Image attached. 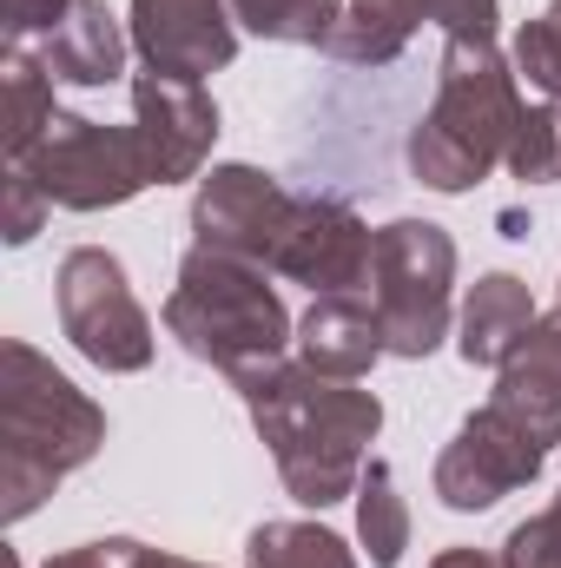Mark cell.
Wrapping results in <instances>:
<instances>
[{"label":"cell","instance_id":"7c38bea8","mask_svg":"<svg viewBox=\"0 0 561 568\" xmlns=\"http://www.w3.org/2000/svg\"><path fill=\"white\" fill-rule=\"evenodd\" d=\"M496 410H509L536 443H561V304L529 324V337L496 371Z\"/></svg>","mask_w":561,"mask_h":568},{"label":"cell","instance_id":"603a6c76","mask_svg":"<svg viewBox=\"0 0 561 568\" xmlns=\"http://www.w3.org/2000/svg\"><path fill=\"white\" fill-rule=\"evenodd\" d=\"M0 192H7L0 239H7V245H33V239H40V225H47V212H53V205H47V192H40L20 165H7V185H0Z\"/></svg>","mask_w":561,"mask_h":568},{"label":"cell","instance_id":"d6986e66","mask_svg":"<svg viewBox=\"0 0 561 568\" xmlns=\"http://www.w3.org/2000/svg\"><path fill=\"white\" fill-rule=\"evenodd\" d=\"M0 87H7V159H20L27 145L40 140L47 126H53V73H47V60H33L27 47H7V60H0Z\"/></svg>","mask_w":561,"mask_h":568},{"label":"cell","instance_id":"5b68a950","mask_svg":"<svg viewBox=\"0 0 561 568\" xmlns=\"http://www.w3.org/2000/svg\"><path fill=\"white\" fill-rule=\"evenodd\" d=\"M165 331L178 337L185 357L212 364L232 384L284 364V351L297 344V324L284 311L272 272L212 245H192L178 258V278L165 291Z\"/></svg>","mask_w":561,"mask_h":568},{"label":"cell","instance_id":"ffe728a7","mask_svg":"<svg viewBox=\"0 0 561 568\" xmlns=\"http://www.w3.org/2000/svg\"><path fill=\"white\" fill-rule=\"evenodd\" d=\"M225 7L245 33L284 47H324L344 20V0H225Z\"/></svg>","mask_w":561,"mask_h":568},{"label":"cell","instance_id":"44dd1931","mask_svg":"<svg viewBox=\"0 0 561 568\" xmlns=\"http://www.w3.org/2000/svg\"><path fill=\"white\" fill-rule=\"evenodd\" d=\"M509 172H516L522 185H555L561 179V106L555 100L522 106L516 140H509Z\"/></svg>","mask_w":561,"mask_h":568},{"label":"cell","instance_id":"8992f818","mask_svg":"<svg viewBox=\"0 0 561 568\" xmlns=\"http://www.w3.org/2000/svg\"><path fill=\"white\" fill-rule=\"evenodd\" d=\"M370 311L384 324V351L417 364L449 337V297H456V239L429 219L377 225L370 252Z\"/></svg>","mask_w":561,"mask_h":568},{"label":"cell","instance_id":"d4e9b609","mask_svg":"<svg viewBox=\"0 0 561 568\" xmlns=\"http://www.w3.org/2000/svg\"><path fill=\"white\" fill-rule=\"evenodd\" d=\"M502 568H561V536L549 529V516H529V523L509 529Z\"/></svg>","mask_w":561,"mask_h":568},{"label":"cell","instance_id":"5bb4252c","mask_svg":"<svg viewBox=\"0 0 561 568\" xmlns=\"http://www.w3.org/2000/svg\"><path fill=\"white\" fill-rule=\"evenodd\" d=\"M126 47H133V33L113 20L106 0H73L67 20L47 33L40 60H47V73L67 80V87H113V80L126 73Z\"/></svg>","mask_w":561,"mask_h":568},{"label":"cell","instance_id":"4316f807","mask_svg":"<svg viewBox=\"0 0 561 568\" xmlns=\"http://www.w3.org/2000/svg\"><path fill=\"white\" fill-rule=\"evenodd\" d=\"M47 568H126V536H113V542H80V549L53 556Z\"/></svg>","mask_w":561,"mask_h":568},{"label":"cell","instance_id":"6da1fadb","mask_svg":"<svg viewBox=\"0 0 561 568\" xmlns=\"http://www.w3.org/2000/svg\"><path fill=\"white\" fill-rule=\"evenodd\" d=\"M192 245L232 252L245 265H265L272 278L304 284L310 297H330V291L370 284L377 232L364 225L357 205L284 192L272 172L232 159V165H212L192 192Z\"/></svg>","mask_w":561,"mask_h":568},{"label":"cell","instance_id":"f1b7e54d","mask_svg":"<svg viewBox=\"0 0 561 568\" xmlns=\"http://www.w3.org/2000/svg\"><path fill=\"white\" fill-rule=\"evenodd\" d=\"M429 568H502V556H489V549H442Z\"/></svg>","mask_w":561,"mask_h":568},{"label":"cell","instance_id":"cb8c5ba5","mask_svg":"<svg viewBox=\"0 0 561 568\" xmlns=\"http://www.w3.org/2000/svg\"><path fill=\"white\" fill-rule=\"evenodd\" d=\"M422 13L449 40H496L502 27V0H422Z\"/></svg>","mask_w":561,"mask_h":568},{"label":"cell","instance_id":"ba28073f","mask_svg":"<svg viewBox=\"0 0 561 568\" xmlns=\"http://www.w3.org/2000/svg\"><path fill=\"white\" fill-rule=\"evenodd\" d=\"M53 304H60V331L73 337V351L113 377L145 371L159 337H152V317L126 284V265L106 252V245H80L60 258L53 272Z\"/></svg>","mask_w":561,"mask_h":568},{"label":"cell","instance_id":"4dcf8cb0","mask_svg":"<svg viewBox=\"0 0 561 568\" xmlns=\"http://www.w3.org/2000/svg\"><path fill=\"white\" fill-rule=\"evenodd\" d=\"M549 20H555V27H561V0H549Z\"/></svg>","mask_w":561,"mask_h":568},{"label":"cell","instance_id":"e0dca14e","mask_svg":"<svg viewBox=\"0 0 561 568\" xmlns=\"http://www.w3.org/2000/svg\"><path fill=\"white\" fill-rule=\"evenodd\" d=\"M350 503H357V542H364L370 568H397L404 562V549H410V509H404L397 476H390L384 456L364 463V483H357Z\"/></svg>","mask_w":561,"mask_h":568},{"label":"cell","instance_id":"9c48e42d","mask_svg":"<svg viewBox=\"0 0 561 568\" xmlns=\"http://www.w3.org/2000/svg\"><path fill=\"white\" fill-rule=\"evenodd\" d=\"M542 463H549V443H536L509 410L482 404V410H469V417L456 424V436L442 443L429 483H436V503H442V509L482 516V509H496L502 496L529 489V483L542 476Z\"/></svg>","mask_w":561,"mask_h":568},{"label":"cell","instance_id":"3957f363","mask_svg":"<svg viewBox=\"0 0 561 568\" xmlns=\"http://www.w3.org/2000/svg\"><path fill=\"white\" fill-rule=\"evenodd\" d=\"M106 443V410L27 337L0 344V523H27Z\"/></svg>","mask_w":561,"mask_h":568},{"label":"cell","instance_id":"9a60e30c","mask_svg":"<svg viewBox=\"0 0 561 568\" xmlns=\"http://www.w3.org/2000/svg\"><path fill=\"white\" fill-rule=\"evenodd\" d=\"M529 324H536V297H529V284L516 278V272H489V278L469 284V297H462L456 351H462V364H489V371H502V357L529 337Z\"/></svg>","mask_w":561,"mask_h":568},{"label":"cell","instance_id":"83f0119b","mask_svg":"<svg viewBox=\"0 0 561 568\" xmlns=\"http://www.w3.org/2000/svg\"><path fill=\"white\" fill-rule=\"evenodd\" d=\"M126 568H205V562H185V556H165V549H145V542H126Z\"/></svg>","mask_w":561,"mask_h":568},{"label":"cell","instance_id":"277c9868","mask_svg":"<svg viewBox=\"0 0 561 568\" xmlns=\"http://www.w3.org/2000/svg\"><path fill=\"white\" fill-rule=\"evenodd\" d=\"M522 80L496 40H449L436 67V100L410 126V172L429 192H476L496 165H509V140L522 120Z\"/></svg>","mask_w":561,"mask_h":568},{"label":"cell","instance_id":"52a82bcc","mask_svg":"<svg viewBox=\"0 0 561 568\" xmlns=\"http://www.w3.org/2000/svg\"><path fill=\"white\" fill-rule=\"evenodd\" d=\"M7 165H20L60 212H113L152 185L140 126H100L80 113H53V126Z\"/></svg>","mask_w":561,"mask_h":568},{"label":"cell","instance_id":"484cf974","mask_svg":"<svg viewBox=\"0 0 561 568\" xmlns=\"http://www.w3.org/2000/svg\"><path fill=\"white\" fill-rule=\"evenodd\" d=\"M67 7H73V0H7V47H20L27 33L47 40V33L67 20Z\"/></svg>","mask_w":561,"mask_h":568},{"label":"cell","instance_id":"4fadbf2b","mask_svg":"<svg viewBox=\"0 0 561 568\" xmlns=\"http://www.w3.org/2000/svg\"><path fill=\"white\" fill-rule=\"evenodd\" d=\"M377 357H390V351H384V324H377V311H370L357 291L310 297V311L297 317V364L357 384Z\"/></svg>","mask_w":561,"mask_h":568},{"label":"cell","instance_id":"2e32d148","mask_svg":"<svg viewBox=\"0 0 561 568\" xmlns=\"http://www.w3.org/2000/svg\"><path fill=\"white\" fill-rule=\"evenodd\" d=\"M422 20H429L422 0H344V20L324 40V53L344 67H390V60H404Z\"/></svg>","mask_w":561,"mask_h":568},{"label":"cell","instance_id":"8fae6325","mask_svg":"<svg viewBox=\"0 0 561 568\" xmlns=\"http://www.w3.org/2000/svg\"><path fill=\"white\" fill-rule=\"evenodd\" d=\"M126 33L152 73L198 80V87L238 60V20L225 0H133Z\"/></svg>","mask_w":561,"mask_h":568},{"label":"cell","instance_id":"f546056e","mask_svg":"<svg viewBox=\"0 0 561 568\" xmlns=\"http://www.w3.org/2000/svg\"><path fill=\"white\" fill-rule=\"evenodd\" d=\"M542 516H549V529H555V536H561V496H555V503H549V509H542Z\"/></svg>","mask_w":561,"mask_h":568},{"label":"cell","instance_id":"7402d4cb","mask_svg":"<svg viewBox=\"0 0 561 568\" xmlns=\"http://www.w3.org/2000/svg\"><path fill=\"white\" fill-rule=\"evenodd\" d=\"M509 67H516V80H529L542 100L561 106V27L549 13L522 20V33H516V47H509Z\"/></svg>","mask_w":561,"mask_h":568},{"label":"cell","instance_id":"7a4b0ae2","mask_svg":"<svg viewBox=\"0 0 561 568\" xmlns=\"http://www.w3.org/2000/svg\"><path fill=\"white\" fill-rule=\"evenodd\" d=\"M252 410L258 443L272 449L290 503L304 509H330L350 503L370 463V443L384 429V404L377 390H357L350 377H324L310 364H272L245 384H232Z\"/></svg>","mask_w":561,"mask_h":568},{"label":"cell","instance_id":"ac0fdd59","mask_svg":"<svg viewBox=\"0 0 561 568\" xmlns=\"http://www.w3.org/2000/svg\"><path fill=\"white\" fill-rule=\"evenodd\" d=\"M245 568H357V549L324 523H258L245 536Z\"/></svg>","mask_w":561,"mask_h":568},{"label":"cell","instance_id":"30bf717a","mask_svg":"<svg viewBox=\"0 0 561 568\" xmlns=\"http://www.w3.org/2000/svg\"><path fill=\"white\" fill-rule=\"evenodd\" d=\"M133 126H140L152 185H185L205 179V159L218 145V106L198 80H172V73H133Z\"/></svg>","mask_w":561,"mask_h":568}]
</instances>
